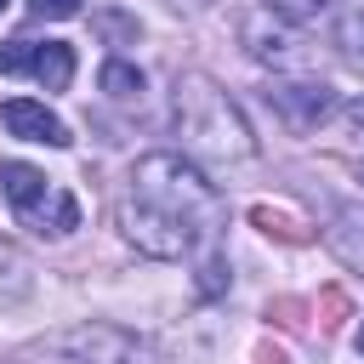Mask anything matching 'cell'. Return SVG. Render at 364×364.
<instances>
[{"instance_id": "cell-2", "label": "cell", "mask_w": 364, "mask_h": 364, "mask_svg": "<svg viewBox=\"0 0 364 364\" xmlns=\"http://www.w3.org/2000/svg\"><path fill=\"white\" fill-rule=\"evenodd\" d=\"M171 125H176V142L193 165H245V159H256V136H250L239 102L210 74H176Z\"/></svg>"}, {"instance_id": "cell-5", "label": "cell", "mask_w": 364, "mask_h": 364, "mask_svg": "<svg viewBox=\"0 0 364 364\" xmlns=\"http://www.w3.org/2000/svg\"><path fill=\"white\" fill-rule=\"evenodd\" d=\"M267 102L284 114L290 131H313V125L336 108V91L318 85V80H273V85H267Z\"/></svg>"}, {"instance_id": "cell-14", "label": "cell", "mask_w": 364, "mask_h": 364, "mask_svg": "<svg viewBox=\"0 0 364 364\" xmlns=\"http://www.w3.org/2000/svg\"><path fill=\"white\" fill-rule=\"evenodd\" d=\"M165 6H171V11H188V17H193V11H205L210 0H165Z\"/></svg>"}, {"instance_id": "cell-1", "label": "cell", "mask_w": 364, "mask_h": 364, "mask_svg": "<svg viewBox=\"0 0 364 364\" xmlns=\"http://www.w3.org/2000/svg\"><path fill=\"white\" fill-rule=\"evenodd\" d=\"M114 222L125 245H136L154 262H193V256L205 262L222 256L216 245L228 228V205L188 154H142L125 176Z\"/></svg>"}, {"instance_id": "cell-6", "label": "cell", "mask_w": 364, "mask_h": 364, "mask_svg": "<svg viewBox=\"0 0 364 364\" xmlns=\"http://www.w3.org/2000/svg\"><path fill=\"white\" fill-rule=\"evenodd\" d=\"M0 125H6L11 136H23V142H46V148H68V142H74L68 125H63L46 102H34V97H11V102H0Z\"/></svg>"}, {"instance_id": "cell-16", "label": "cell", "mask_w": 364, "mask_h": 364, "mask_svg": "<svg viewBox=\"0 0 364 364\" xmlns=\"http://www.w3.org/2000/svg\"><path fill=\"white\" fill-rule=\"evenodd\" d=\"M0 11H6V0H0Z\"/></svg>"}, {"instance_id": "cell-9", "label": "cell", "mask_w": 364, "mask_h": 364, "mask_svg": "<svg viewBox=\"0 0 364 364\" xmlns=\"http://www.w3.org/2000/svg\"><path fill=\"white\" fill-rule=\"evenodd\" d=\"M102 91L108 97H142V68H131V63H102Z\"/></svg>"}, {"instance_id": "cell-11", "label": "cell", "mask_w": 364, "mask_h": 364, "mask_svg": "<svg viewBox=\"0 0 364 364\" xmlns=\"http://www.w3.org/2000/svg\"><path fill=\"white\" fill-rule=\"evenodd\" d=\"M273 17H290V23H307V17H318L330 0H262Z\"/></svg>"}, {"instance_id": "cell-15", "label": "cell", "mask_w": 364, "mask_h": 364, "mask_svg": "<svg viewBox=\"0 0 364 364\" xmlns=\"http://www.w3.org/2000/svg\"><path fill=\"white\" fill-rule=\"evenodd\" d=\"M358 353H364V324H358Z\"/></svg>"}, {"instance_id": "cell-3", "label": "cell", "mask_w": 364, "mask_h": 364, "mask_svg": "<svg viewBox=\"0 0 364 364\" xmlns=\"http://www.w3.org/2000/svg\"><path fill=\"white\" fill-rule=\"evenodd\" d=\"M0 188H6V199H11V216H17L28 233H40V239H68V233L80 228V199H74L57 176H46V171H34V165H23V159H6V165H0Z\"/></svg>"}, {"instance_id": "cell-13", "label": "cell", "mask_w": 364, "mask_h": 364, "mask_svg": "<svg viewBox=\"0 0 364 364\" xmlns=\"http://www.w3.org/2000/svg\"><path fill=\"white\" fill-rule=\"evenodd\" d=\"M347 125H353V136H358V154H364V102H358V108H347Z\"/></svg>"}, {"instance_id": "cell-7", "label": "cell", "mask_w": 364, "mask_h": 364, "mask_svg": "<svg viewBox=\"0 0 364 364\" xmlns=\"http://www.w3.org/2000/svg\"><path fill=\"white\" fill-rule=\"evenodd\" d=\"M324 245H330L353 273H364V210H336L330 228H324Z\"/></svg>"}, {"instance_id": "cell-10", "label": "cell", "mask_w": 364, "mask_h": 364, "mask_svg": "<svg viewBox=\"0 0 364 364\" xmlns=\"http://www.w3.org/2000/svg\"><path fill=\"white\" fill-rule=\"evenodd\" d=\"M341 51L364 68V0H347V11H341Z\"/></svg>"}, {"instance_id": "cell-8", "label": "cell", "mask_w": 364, "mask_h": 364, "mask_svg": "<svg viewBox=\"0 0 364 364\" xmlns=\"http://www.w3.org/2000/svg\"><path fill=\"white\" fill-rule=\"evenodd\" d=\"M28 290H34V267H28V256H23L17 245L0 239V313L17 307V301H28Z\"/></svg>"}, {"instance_id": "cell-12", "label": "cell", "mask_w": 364, "mask_h": 364, "mask_svg": "<svg viewBox=\"0 0 364 364\" xmlns=\"http://www.w3.org/2000/svg\"><path fill=\"white\" fill-rule=\"evenodd\" d=\"M28 11H34V17H46V23H63V17H74V11H80V0H28Z\"/></svg>"}, {"instance_id": "cell-4", "label": "cell", "mask_w": 364, "mask_h": 364, "mask_svg": "<svg viewBox=\"0 0 364 364\" xmlns=\"http://www.w3.org/2000/svg\"><path fill=\"white\" fill-rule=\"evenodd\" d=\"M0 68L6 74H28L46 91H63L74 80V46H63V40H11L0 51Z\"/></svg>"}]
</instances>
